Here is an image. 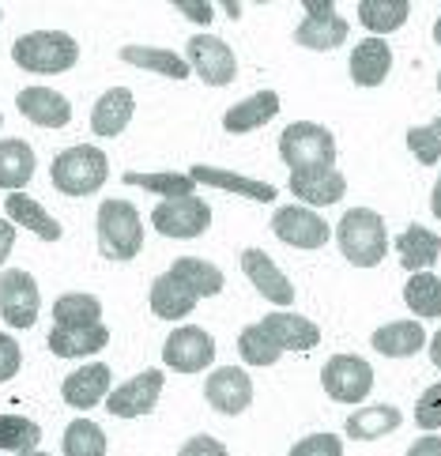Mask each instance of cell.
Instances as JSON below:
<instances>
[{
  "label": "cell",
  "instance_id": "obj_1",
  "mask_svg": "<svg viewBox=\"0 0 441 456\" xmlns=\"http://www.w3.org/2000/svg\"><path fill=\"white\" fill-rule=\"evenodd\" d=\"M336 246L343 253V260L355 268H373L381 265L388 253V231L385 219L370 208H351L343 211V219L336 223Z\"/></svg>",
  "mask_w": 441,
  "mask_h": 456
},
{
  "label": "cell",
  "instance_id": "obj_2",
  "mask_svg": "<svg viewBox=\"0 0 441 456\" xmlns=\"http://www.w3.org/2000/svg\"><path fill=\"white\" fill-rule=\"evenodd\" d=\"M12 61L20 64L23 72L35 76H61L76 69L79 61V42L64 30H30V35L15 38L12 45Z\"/></svg>",
  "mask_w": 441,
  "mask_h": 456
},
{
  "label": "cell",
  "instance_id": "obj_3",
  "mask_svg": "<svg viewBox=\"0 0 441 456\" xmlns=\"http://www.w3.org/2000/svg\"><path fill=\"white\" fill-rule=\"evenodd\" d=\"M98 249H102L106 260H133L143 249V219L140 211L121 200V197H110L98 204Z\"/></svg>",
  "mask_w": 441,
  "mask_h": 456
},
{
  "label": "cell",
  "instance_id": "obj_4",
  "mask_svg": "<svg viewBox=\"0 0 441 456\" xmlns=\"http://www.w3.org/2000/svg\"><path fill=\"white\" fill-rule=\"evenodd\" d=\"M49 177H53V189L64 192V197H91V192L106 185L110 159H106V151L91 148V143H76V148L61 151L53 159Z\"/></svg>",
  "mask_w": 441,
  "mask_h": 456
},
{
  "label": "cell",
  "instance_id": "obj_5",
  "mask_svg": "<svg viewBox=\"0 0 441 456\" xmlns=\"http://www.w3.org/2000/svg\"><path fill=\"white\" fill-rule=\"evenodd\" d=\"M280 159L290 167V174L336 167V136H332V128H324L317 121L287 125L280 133Z\"/></svg>",
  "mask_w": 441,
  "mask_h": 456
},
{
  "label": "cell",
  "instance_id": "obj_6",
  "mask_svg": "<svg viewBox=\"0 0 441 456\" xmlns=\"http://www.w3.org/2000/svg\"><path fill=\"white\" fill-rule=\"evenodd\" d=\"M272 234L290 249H321V246H329L332 226L324 223L314 208L283 204L272 211Z\"/></svg>",
  "mask_w": 441,
  "mask_h": 456
},
{
  "label": "cell",
  "instance_id": "obj_7",
  "mask_svg": "<svg viewBox=\"0 0 441 456\" xmlns=\"http://www.w3.org/2000/svg\"><path fill=\"white\" fill-rule=\"evenodd\" d=\"M321 385L336 403H363L373 388V366L358 354H332L321 366Z\"/></svg>",
  "mask_w": 441,
  "mask_h": 456
},
{
  "label": "cell",
  "instance_id": "obj_8",
  "mask_svg": "<svg viewBox=\"0 0 441 456\" xmlns=\"http://www.w3.org/2000/svg\"><path fill=\"white\" fill-rule=\"evenodd\" d=\"M347 30H351V23L343 20L329 0H309L302 8V23L294 27V42L306 45V50L329 53L336 45L347 42Z\"/></svg>",
  "mask_w": 441,
  "mask_h": 456
},
{
  "label": "cell",
  "instance_id": "obj_9",
  "mask_svg": "<svg viewBox=\"0 0 441 456\" xmlns=\"http://www.w3.org/2000/svg\"><path fill=\"white\" fill-rule=\"evenodd\" d=\"M185 53H189L185 57L189 72L200 76L208 87H226L238 76V61L219 35H192L185 42Z\"/></svg>",
  "mask_w": 441,
  "mask_h": 456
},
{
  "label": "cell",
  "instance_id": "obj_10",
  "mask_svg": "<svg viewBox=\"0 0 441 456\" xmlns=\"http://www.w3.org/2000/svg\"><path fill=\"white\" fill-rule=\"evenodd\" d=\"M151 226L162 238H200L208 226H211V204L192 197H174V200H162L151 211Z\"/></svg>",
  "mask_w": 441,
  "mask_h": 456
},
{
  "label": "cell",
  "instance_id": "obj_11",
  "mask_svg": "<svg viewBox=\"0 0 441 456\" xmlns=\"http://www.w3.org/2000/svg\"><path fill=\"white\" fill-rule=\"evenodd\" d=\"M38 283L35 275L23 268H4L0 272V317L12 329H30L38 321Z\"/></svg>",
  "mask_w": 441,
  "mask_h": 456
},
{
  "label": "cell",
  "instance_id": "obj_12",
  "mask_svg": "<svg viewBox=\"0 0 441 456\" xmlns=\"http://www.w3.org/2000/svg\"><path fill=\"white\" fill-rule=\"evenodd\" d=\"M211 358H216V339L204 329H196V324L174 329L167 336V344H162V362H167V370H177V373H200L211 366Z\"/></svg>",
  "mask_w": 441,
  "mask_h": 456
},
{
  "label": "cell",
  "instance_id": "obj_13",
  "mask_svg": "<svg viewBox=\"0 0 441 456\" xmlns=\"http://www.w3.org/2000/svg\"><path fill=\"white\" fill-rule=\"evenodd\" d=\"M162 385H167L162 370H143V373H136L133 381H125V385H113V388H110L106 411H110V415H118V419L151 415V407H155L159 396H162Z\"/></svg>",
  "mask_w": 441,
  "mask_h": 456
},
{
  "label": "cell",
  "instance_id": "obj_14",
  "mask_svg": "<svg viewBox=\"0 0 441 456\" xmlns=\"http://www.w3.org/2000/svg\"><path fill=\"white\" fill-rule=\"evenodd\" d=\"M204 400L216 407L219 415H241L253 403V381L241 366H219L211 370V378L204 381Z\"/></svg>",
  "mask_w": 441,
  "mask_h": 456
},
{
  "label": "cell",
  "instance_id": "obj_15",
  "mask_svg": "<svg viewBox=\"0 0 441 456\" xmlns=\"http://www.w3.org/2000/svg\"><path fill=\"white\" fill-rule=\"evenodd\" d=\"M241 272H245V280L257 287V295L268 298L272 305L287 309L294 302V283L280 272V265H275L265 249H241Z\"/></svg>",
  "mask_w": 441,
  "mask_h": 456
},
{
  "label": "cell",
  "instance_id": "obj_16",
  "mask_svg": "<svg viewBox=\"0 0 441 456\" xmlns=\"http://www.w3.org/2000/svg\"><path fill=\"white\" fill-rule=\"evenodd\" d=\"M110 388H113V373L106 362H87V366H79L72 370L69 378H64L61 385V400L76 407V411H91L94 403H102L110 396Z\"/></svg>",
  "mask_w": 441,
  "mask_h": 456
},
{
  "label": "cell",
  "instance_id": "obj_17",
  "mask_svg": "<svg viewBox=\"0 0 441 456\" xmlns=\"http://www.w3.org/2000/svg\"><path fill=\"white\" fill-rule=\"evenodd\" d=\"M15 110L38 128H64L72 121V102L53 87H23L15 94Z\"/></svg>",
  "mask_w": 441,
  "mask_h": 456
},
{
  "label": "cell",
  "instance_id": "obj_18",
  "mask_svg": "<svg viewBox=\"0 0 441 456\" xmlns=\"http://www.w3.org/2000/svg\"><path fill=\"white\" fill-rule=\"evenodd\" d=\"M189 177H192L196 185L238 192V197L257 200V204H275V185L272 182H260V177H245V174H234V170H219V167H208V162H196V167L189 170Z\"/></svg>",
  "mask_w": 441,
  "mask_h": 456
},
{
  "label": "cell",
  "instance_id": "obj_19",
  "mask_svg": "<svg viewBox=\"0 0 441 456\" xmlns=\"http://www.w3.org/2000/svg\"><path fill=\"white\" fill-rule=\"evenodd\" d=\"M260 329L268 332V339L280 351H309L321 344V329L302 314H290V309H280V314H268L265 321H257Z\"/></svg>",
  "mask_w": 441,
  "mask_h": 456
},
{
  "label": "cell",
  "instance_id": "obj_20",
  "mask_svg": "<svg viewBox=\"0 0 441 456\" xmlns=\"http://www.w3.org/2000/svg\"><path fill=\"white\" fill-rule=\"evenodd\" d=\"M136 113V99L128 87H110L106 94H98V102L91 106V133L94 136H121L128 121Z\"/></svg>",
  "mask_w": 441,
  "mask_h": 456
},
{
  "label": "cell",
  "instance_id": "obj_21",
  "mask_svg": "<svg viewBox=\"0 0 441 456\" xmlns=\"http://www.w3.org/2000/svg\"><path fill=\"white\" fill-rule=\"evenodd\" d=\"M290 192L298 197L302 204H339L343 192H347V177H343L336 167H324V170H298L290 174Z\"/></svg>",
  "mask_w": 441,
  "mask_h": 456
},
{
  "label": "cell",
  "instance_id": "obj_22",
  "mask_svg": "<svg viewBox=\"0 0 441 456\" xmlns=\"http://www.w3.org/2000/svg\"><path fill=\"white\" fill-rule=\"evenodd\" d=\"M400 407L392 403H366L358 407V411L347 415V422H343V430H347L351 442H378V437H388L400 430Z\"/></svg>",
  "mask_w": 441,
  "mask_h": 456
},
{
  "label": "cell",
  "instance_id": "obj_23",
  "mask_svg": "<svg viewBox=\"0 0 441 456\" xmlns=\"http://www.w3.org/2000/svg\"><path fill=\"white\" fill-rule=\"evenodd\" d=\"M275 113H280V94H275V91H257V94L234 102L231 110L223 113V128H226V133H234V136L257 133V128H265Z\"/></svg>",
  "mask_w": 441,
  "mask_h": 456
},
{
  "label": "cell",
  "instance_id": "obj_24",
  "mask_svg": "<svg viewBox=\"0 0 441 456\" xmlns=\"http://www.w3.org/2000/svg\"><path fill=\"white\" fill-rule=\"evenodd\" d=\"M106 344H110L106 324H84V329L53 324V329H49V351L57 358H87V354H98Z\"/></svg>",
  "mask_w": 441,
  "mask_h": 456
},
{
  "label": "cell",
  "instance_id": "obj_25",
  "mask_svg": "<svg viewBox=\"0 0 441 456\" xmlns=\"http://www.w3.org/2000/svg\"><path fill=\"white\" fill-rule=\"evenodd\" d=\"M4 219H8L12 226H23V231L38 234L42 241H61V223L49 216V211H45L35 197H27V192H8V200H4Z\"/></svg>",
  "mask_w": 441,
  "mask_h": 456
},
{
  "label": "cell",
  "instance_id": "obj_26",
  "mask_svg": "<svg viewBox=\"0 0 441 456\" xmlns=\"http://www.w3.org/2000/svg\"><path fill=\"white\" fill-rule=\"evenodd\" d=\"M347 72L358 87H378L385 84V76L392 72V50L385 45V38H366L355 45V53L347 61Z\"/></svg>",
  "mask_w": 441,
  "mask_h": 456
},
{
  "label": "cell",
  "instance_id": "obj_27",
  "mask_svg": "<svg viewBox=\"0 0 441 456\" xmlns=\"http://www.w3.org/2000/svg\"><path fill=\"white\" fill-rule=\"evenodd\" d=\"M147 302H151V314L155 317H162V321H182V317L192 314L200 298H196L174 272H162L159 280L151 283V295H147Z\"/></svg>",
  "mask_w": 441,
  "mask_h": 456
},
{
  "label": "cell",
  "instance_id": "obj_28",
  "mask_svg": "<svg viewBox=\"0 0 441 456\" xmlns=\"http://www.w3.org/2000/svg\"><path fill=\"white\" fill-rule=\"evenodd\" d=\"M396 253H400V265L407 272H430L441 256V238L434 231H427L422 223H412L407 231L396 238Z\"/></svg>",
  "mask_w": 441,
  "mask_h": 456
},
{
  "label": "cell",
  "instance_id": "obj_29",
  "mask_svg": "<svg viewBox=\"0 0 441 456\" xmlns=\"http://www.w3.org/2000/svg\"><path fill=\"white\" fill-rule=\"evenodd\" d=\"M370 344H373V351H381L388 358H412L427 347V329H422L419 321H392L370 336Z\"/></svg>",
  "mask_w": 441,
  "mask_h": 456
},
{
  "label": "cell",
  "instance_id": "obj_30",
  "mask_svg": "<svg viewBox=\"0 0 441 456\" xmlns=\"http://www.w3.org/2000/svg\"><path fill=\"white\" fill-rule=\"evenodd\" d=\"M35 151H30V143L20 140V136H8L0 140V189L8 192H23V185H30V177H35Z\"/></svg>",
  "mask_w": 441,
  "mask_h": 456
},
{
  "label": "cell",
  "instance_id": "obj_31",
  "mask_svg": "<svg viewBox=\"0 0 441 456\" xmlns=\"http://www.w3.org/2000/svg\"><path fill=\"white\" fill-rule=\"evenodd\" d=\"M121 61L133 64V69L167 76V79H185L189 76L185 57L174 53V50H162V45H121Z\"/></svg>",
  "mask_w": 441,
  "mask_h": 456
},
{
  "label": "cell",
  "instance_id": "obj_32",
  "mask_svg": "<svg viewBox=\"0 0 441 456\" xmlns=\"http://www.w3.org/2000/svg\"><path fill=\"white\" fill-rule=\"evenodd\" d=\"M407 15H412L407 0H358V23H363L373 38L400 30L407 23Z\"/></svg>",
  "mask_w": 441,
  "mask_h": 456
},
{
  "label": "cell",
  "instance_id": "obj_33",
  "mask_svg": "<svg viewBox=\"0 0 441 456\" xmlns=\"http://www.w3.org/2000/svg\"><path fill=\"white\" fill-rule=\"evenodd\" d=\"M170 272L182 280L196 298H216L219 290H223V272L211 265V260H204V256H177L174 265H170Z\"/></svg>",
  "mask_w": 441,
  "mask_h": 456
},
{
  "label": "cell",
  "instance_id": "obj_34",
  "mask_svg": "<svg viewBox=\"0 0 441 456\" xmlns=\"http://www.w3.org/2000/svg\"><path fill=\"white\" fill-rule=\"evenodd\" d=\"M404 302H407V309H412L415 317H427V321L441 317V275L415 272L412 280H407V287H404Z\"/></svg>",
  "mask_w": 441,
  "mask_h": 456
},
{
  "label": "cell",
  "instance_id": "obj_35",
  "mask_svg": "<svg viewBox=\"0 0 441 456\" xmlns=\"http://www.w3.org/2000/svg\"><path fill=\"white\" fill-rule=\"evenodd\" d=\"M53 324H69V329H84V324H102V302L84 290H69L53 302Z\"/></svg>",
  "mask_w": 441,
  "mask_h": 456
},
{
  "label": "cell",
  "instance_id": "obj_36",
  "mask_svg": "<svg viewBox=\"0 0 441 456\" xmlns=\"http://www.w3.org/2000/svg\"><path fill=\"white\" fill-rule=\"evenodd\" d=\"M125 185H136V189H147V192H159L162 200H174V197H192L196 192V182L189 174H174V170H159V174H140V170H128L121 174Z\"/></svg>",
  "mask_w": 441,
  "mask_h": 456
},
{
  "label": "cell",
  "instance_id": "obj_37",
  "mask_svg": "<svg viewBox=\"0 0 441 456\" xmlns=\"http://www.w3.org/2000/svg\"><path fill=\"white\" fill-rule=\"evenodd\" d=\"M61 449L64 456H106V430L91 419H72Z\"/></svg>",
  "mask_w": 441,
  "mask_h": 456
},
{
  "label": "cell",
  "instance_id": "obj_38",
  "mask_svg": "<svg viewBox=\"0 0 441 456\" xmlns=\"http://www.w3.org/2000/svg\"><path fill=\"white\" fill-rule=\"evenodd\" d=\"M42 442V427L27 415H0V452H30Z\"/></svg>",
  "mask_w": 441,
  "mask_h": 456
},
{
  "label": "cell",
  "instance_id": "obj_39",
  "mask_svg": "<svg viewBox=\"0 0 441 456\" xmlns=\"http://www.w3.org/2000/svg\"><path fill=\"white\" fill-rule=\"evenodd\" d=\"M238 354H241V362H245V366H275L283 351L272 344L268 332L260 329V324H249V329L238 336Z\"/></svg>",
  "mask_w": 441,
  "mask_h": 456
},
{
  "label": "cell",
  "instance_id": "obj_40",
  "mask_svg": "<svg viewBox=\"0 0 441 456\" xmlns=\"http://www.w3.org/2000/svg\"><path fill=\"white\" fill-rule=\"evenodd\" d=\"M407 151H412L422 167H434V162H441V118L407 128Z\"/></svg>",
  "mask_w": 441,
  "mask_h": 456
},
{
  "label": "cell",
  "instance_id": "obj_41",
  "mask_svg": "<svg viewBox=\"0 0 441 456\" xmlns=\"http://www.w3.org/2000/svg\"><path fill=\"white\" fill-rule=\"evenodd\" d=\"M287 456H343V442L336 434H309L302 442H294Z\"/></svg>",
  "mask_w": 441,
  "mask_h": 456
},
{
  "label": "cell",
  "instance_id": "obj_42",
  "mask_svg": "<svg viewBox=\"0 0 441 456\" xmlns=\"http://www.w3.org/2000/svg\"><path fill=\"white\" fill-rule=\"evenodd\" d=\"M419 430H441V385H430L415 403Z\"/></svg>",
  "mask_w": 441,
  "mask_h": 456
},
{
  "label": "cell",
  "instance_id": "obj_43",
  "mask_svg": "<svg viewBox=\"0 0 441 456\" xmlns=\"http://www.w3.org/2000/svg\"><path fill=\"white\" fill-rule=\"evenodd\" d=\"M23 366V347L12 332H0V381H12Z\"/></svg>",
  "mask_w": 441,
  "mask_h": 456
},
{
  "label": "cell",
  "instance_id": "obj_44",
  "mask_svg": "<svg viewBox=\"0 0 441 456\" xmlns=\"http://www.w3.org/2000/svg\"><path fill=\"white\" fill-rule=\"evenodd\" d=\"M177 456H231V452H226V445L219 442V437L196 434V437H189V442L182 445V452H177Z\"/></svg>",
  "mask_w": 441,
  "mask_h": 456
},
{
  "label": "cell",
  "instance_id": "obj_45",
  "mask_svg": "<svg viewBox=\"0 0 441 456\" xmlns=\"http://www.w3.org/2000/svg\"><path fill=\"white\" fill-rule=\"evenodd\" d=\"M177 12L185 15V20H192V23H200V27H208L211 20H216V4H204V0H177L174 4Z\"/></svg>",
  "mask_w": 441,
  "mask_h": 456
},
{
  "label": "cell",
  "instance_id": "obj_46",
  "mask_svg": "<svg viewBox=\"0 0 441 456\" xmlns=\"http://www.w3.org/2000/svg\"><path fill=\"white\" fill-rule=\"evenodd\" d=\"M407 456H441V437L437 434H422L419 442H412Z\"/></svg>",
  "mask_w": 441,
  "mask_h": 456
},
{
  "label": "cell",
  "instance_id": "obj_47",
  "mask_svg": "<svg viewBox=\"0 0 441 456\" xmlns=\"http://www.w3.org/2000/svg\"><path fill=\"white\" fill-rule=\"evenodd\" d=\"M12 246H15V226H12L8 219H0V265H4V260H8Z\"/></svg>",
  "mask_w": 441,
  "mask_h": 456
},
{
  "label": "cell",
  "instance_id": "obj_48",
  "mask_svg": "<svg viewBox=\"0 0 441 456\" xmlns=\"http://www.w3.org/2000/svg\"><path fill=\"white\" fill-rule=\"evenodd\" d=\"M430 211H434V219H441V177L434 182V192H430Z\"/></svg>",
  "mask_w": 441,
  "mask_h": 456
},
{
  "label": "cell",
  "instance_id": "obj_49",
  "mask_svg": "<svg viewBox=\"0 0 441 456\" xmlns=\"http://www.w3.org/2000/svg\"><path fill=\"white\" fill-rule=\"evenodd\" d=\"M430 358H434V366L441 370V332H437V336L430 339Z\"/></svg>",
  "mask_w": 441,
  "mask_h": 456
},
{
  "label": "cell",
  "instance_id": "obj_50",
  "mask_svg": "<svg viewBox=\"0 0 441 456\" xmlns=\"http://www.w3.org/2000/svg\"><path fill=\"white\" fill-rule=\"evenodd\" d=\"M223 12L231 15V20H238V15H241V4H234V0H226V4H223Z\"/></svg>",
  "mask_w": 441,
  "mask_h": 456
},
{
  "label": "cell",
  "instance_id": "obj_51",
  "mask_svg": "<svg viewBox=\"0 0 441 456\" xmlns=\"http://www.w3.org/2000/svg\"><path fill=\"white\" fill-rule=\"evenodd\" d=\"M434 42H437V45H441V20H437V23H434Z\"/></svg>",
  "mask_w": 441,
  "mask_h": 456
},
{
  "label": "cell",
  "instance_id": "obj_52",
  "mask_svg": "<svg viewBox=\"0 0 441 456\" xmlns=\"http://www.w3.org/2000/svg\"><path fill=\"white\" fill-rule=\"evenodd\" d=\"M20 456H49V452H42V449H30V452H20Z\"/></svg>",
  "mask_w": 441,
  "mask_h": 456
},
{
  "label": "cell",
  "instance_id": "obj_53",
  "mask_svg": "<svg viewBox=\"0 0 441 456\" xmlns=\"http://www.w3.org/2000/svg\"><path fill=\"white\" fill-rule=\"evenodd\" d=\"M437 91H441V72H437Z\"/></svg>",
  "mask_w": 441,
  "mask_h": 456
},
{
  "label": "cell",
  "instance_id": "obj_54",
  "mask_svg": "<svg viewBox=\"0 0 441 456\" xmlns=\"http://www.w3.org/2000/svg\"><path fill=\"white\" fill-rule=\"evenodd\" d=\"M0 20H4V8H0Z\"/></svg>",
  "mask_w": 441,
  "mask_h": 456
},
{
  "label": "cell",
  "instance_id": "obj_55",
  "mask_svg": "<svg viewBox=\"0 0 441 456\" xmlns=\"http://www.w3.org/2000/svg\"><path fill=\"white\" fill-rule=\"evenodd\" d=\"M0 121H4V113H0Z\"/></svg>",
  "mask_w": 441,
  "mask_h": 456
}]
</instances>
